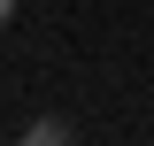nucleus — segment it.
I'll use <instances>...</instances> for the list:
<instances>
[{
  "label": "nucleus",
  "instance_id": "nucleus-1",
  "mask_svg": "<svg viewBox=\"0 0 154 146\" xmlns=\"http://www.w3.org/2000/svg\"><path fill=\"white\" fill-rule=\"evenodd\" d=\"M62 138H77V123H62V115H38L31 123V146H62Z\"/></svg>",
  "mask_w": 154,
  "mask_h": 146
},
{
  "label": "nucleus",
  "instance_id": "nucleus-2",
  "mask_svg": "<svg viewBox=\"0 0 154 146\" xmlns=\"http://www.w3.org/2000/svg\"><path fill=\"white\" fill-rule=\"evenodd\" d=\"M8 16H16V0H0V23H8Z\"/></svg>",
  "mask_w": 154,
  "mask_h": 146
}]
</instances>
